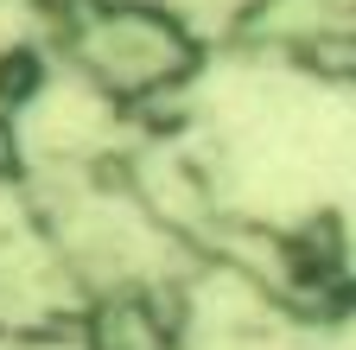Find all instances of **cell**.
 <instances>
[{
  "instance_id": "1",
  "label": "cell",
  "mask_w": 356,
  "mask_h": 350,
  "mask_svg": "<svg viewBox=\"0 0 356 350\" xmlns=\"http://www.w3.org/2000/svg\"><path fill=\"white\" fill-rule=\"evenodd\" d=\"M44 45L115 115H159L204 77V32L172 0H51Z\"/></svg>"
},
{
  "instance_id": "2",
  "label": "cell",
  "mask_w": 356,
  "mask_h": 350,
  "mask_svg": "<svg viewBox=\"0 0 356 350\" xmlns=\"http://www.w3.org/2000/svg\"><path fill=\"white\" fill-rule=\"evenodd\" d=\"M32 179V159H26V134H19V115L0 109V185H26Z\"/></svg>"
}]
</instances>
